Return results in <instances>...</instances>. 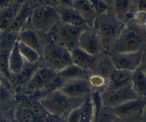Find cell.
<instances>
[{
	"mask_svg": "<svg viewBox=\"0 0 146 122\" xmlns=\"http://www.w3.org/2000/svg\"><path fill=\"white\" fill-rule=\"evenodd\" d=\"M64 83L65 81L60 77L58 73L41 64L36 68L28 83L16 94L17 99H39L45 94L59 90Z\"/></svg>",
	"mask_w": 146,
	"mask_h": 122,
	"instance_id": "obj_1",
	"label": "cell"
},
{
	"mask_svg": "<svg viewBox=\"0 0 146 122\" xmlns=\"http://www.w3.org/2000/svg\"><path fill=\"white\" fill-rule=\"evenodd\" d=\"M13 114L17 122H65L50 114L38 98H18Z\"/></svg>",
	"mask_w": 146,
	"mask_h": 122,
	"instance_id": "obj_2",
	"label": "cell"
},
{
	"mask_svg": "<svg viewBox=\"0 0 146 122\" xmlns=\"http://www.w3.org/2000/svg\"><path fill=\"white\" fill-rule=\"evenodd\" d=\"M43 43L42 64L57 73L72 64L70 52L57 44L47 33H40Z\"/></svg>",
	"mask_w": 146,
	"mask_h": 122,
	"instance_id": "obj_3",
	"label": "cell"
},
{
	"mask_svg": "<svg viewBox=\"0 0 146 122\" xmlns=\"http://www.w3.org/2000/svg\"><path fill=\"white\" fill-rule=\"evenodd\" d=\"M84 99L70 98L58 90L45 94L38 100L50 114L65 119L71 111L82 105Z\"/></svg>",
	"mask_w": 146,
	"mask_h": 122,
	"instance_id": "obj_4",
	"label": "cell"
},
{
	"mask_svg": "<svg viewBox=\"0 0 146 122\" xmlns=\"http://www.w3.org/2000/svg\"><path fill=\"white\" fill-rule=\"evenodd\" d=\"M60 22L56 6L41 4L34 6L28 24L39 33H48Z\"/></svg>",
	"mask_w": 146,
	"mask_h": 122,
	"instance_id": "obj_5",
	"label": "cell"
},
{
	"mask_svg": "<svg viewBox=\"0 0 146 122\" xmlns=\"http://www.w3.org/2000/svg\"><path fill=\"white\" fill-rule=\"evenodd\" d=\"M83 30L84 28L71 26L59 22L47 34L53 42L70 51L78 48V38Z\"/></svg>",
	"mask_w": 146,
	"mask_h": 122,
	"instance_id": "obj_6",
	"label": "cell"
},
{
	"mask_svg": "<svg viewBox=\"0 0 146 122\" xmlns=\"http://www.w3.org/2000/svg\"><path fill=\"white\" fill-rule=\"evenodd\" d=\"M119 21H114L107 16V13L98 16L93 25V29L97 32L101 41L103 49L111 48L120 32V27L118 25Z\"/></svg>",
	"mask_w": 146,
	"mask_h": 122,
	"instance_id": "obj_7",
	"label": "cell"
},
{
	"mask_svg": "<svg viewBox=\"0 0 146 122\" xmlns=\"http://www.w3.org/2000/svg\"><path fill=\"white\" fill-rule=\"evenodd\" d=\"M102 107L105 108H113L128 101L140 99L134 92L131 84L115 89H105L100 93Z\"/></svg>",
	"mask_w": 146,
	"mask_h": 122,
	"instance_id": "obj_8",
	"label": "cell"
},
{
	"mask_svg": "<svg viewBox=\"0 0 146 122\" xmlns=\"http://www.w3.org/2000/svg\"><path fill=\"white\" fill-rule=\"evenodd\" d=\"M143 43L141 34L133 27L126 26L122 29L113 43L114 53H127V52L140 51Z\"/></svg>",
	"mask_w": 146,
	"mask_h": 122,
	"instance_id": "obj_9",
	"label": "cell"
},
{
	"mask_svg": "<svg viewBox=\"0 0 146 122\" xmlns=\"http://www.w3.org/2000/svg\"><path fill=\"white\" fill-rule=\"evenodd\" d=\"M145 106L146 100L137 99L111 108V111L116 117H117L123 122L127 120L132 121L142 115Z\"/></svg>",
	"mask_w": 146,
	"mask_h": 122,
	"instance_id": "obj_10",
	"label": "cell"
},
{
	"mask_svg": "<svg viewBox=\"0 0 146 122\" xmlns=\"http://www.w3.org/2000/svg\"><path fill=\"white\" fill-rule=\"evenodd\" d=\"M111 62L115 69L133 72L139 68L142 62L141 51L114 53L111 56Z\"/></svg>",
	"mask_w": 146,
	"mask_h": 122,
	"instance_id": "obj_11",
	"label": "cell"
},
{
	"mask_svg": "<svg viewBox=\"0 0 146 122\" xmlns=\"http://www.w3.org/2000/svg\"><path fill=\"white\" fill-rule=\"evenodd\" d=\"M78 47L91 56H98L103 50L101 41L93 28H85L82 30Z\"/></svg>",
	"mask_w": 146,
	"mask_h": 122,
	"instance_id": "obj_12",
	"label": "cell"
},
{
	"mask_svg": "<svg viewBox=\"0 0 146 122\" xmlns=\"http://www.w3.org/2000/svg\"><path fill=\"white\" fill-rule=\"evenodd\" d=\"M59 91L70 98H85L91 94L88 79H78L66 81Z\"/></svg>",
	"mask_w": 146,
	"mask_h": 122,
	"instance_id": "obj_13",
	"label": "cell"
},
{
	"mask_svg": "<svg viewBox=\"0 0 146 122\" xmlns=\"http://www.w3.org/2000/svg\"><path fill=\"white\" fill-rule=\"evenodd\" d=\"M17 104L15 89L9 79L4 78L0 81V111H14Z\"/></svg>",
	"mask_w": 146,
	"mask_h": 122,
	"instance_id": "obj_14",
	"label": "cell"
},
{
	"mask_svg": "<svg viewBox=\"0 0 146 122\" xmlns=\"http://www.w3.org/2000/svg\"><path fill=\"white\" fill-rule=\"evenodd\" d=\"M72 63L84 70L92 74L96 72L98 66V56H91L80 49L78 47L70 51Z\"/></svg>",
	"mask_w": 146,
	"mask_h": 122,
	"instance_id": "obj_15",
	"label": "cell"
},
{
	"mask_svg": "<svg viewBox=\"0 0 146 122\" xmlns=\"http://www.w3.org/2000/svg\"><path fill=\"white\" fill-rule=\"evenodd\" d=\"M17 41L35 49L42 57L43 43L40 33L32 29L28 24L18 32Z\"/></svg>",
	"mask_w": 146,
	"mask_h": 122,
	"instance_id": "obj_16",
	"label": "cell"
},
{
	"mask_svg": "<svg viewBox=\"0 0 146 122\" xmlns=\"http://www.w3.org/2000/svg\"><path fill=\"white\" fill-rule=\"evenodd\" d=\"M41 64H42V62H39V63H28V62H25L24 68L21 69L20 72H18L15 75L11 76L10 81H11L12 87L15 89L16 94L28 83V81L31 80L33 74L36 70V68H38Z\"/></svg>",
	"mask_w": 146,
	"mask_h": 122,
	"instance_id": "obj_17",
	"label": "cell"
},
{
	"mask_svg": "<svg viewBox=\"0 0 146 122\" xmlns=\"http://www.w3.org/2000/svg\"><path fill=\"white\" fill-rule=\"evenodd\" d=\"M61 23L78 28H90L81 15L72 7L56 6Z\"/></svg>",
	"mask_w": 146,
	"mask_h": 122,
	"instance_id": "obj_18",
	"label": "cell"
},
{
	"mask_svg": "<svg viewBox=\"0 0 146 122\" xmlns=\"http://www.w3.org/2000/svg\"><path fill=\"white\" fill-rule=\"evenodd\" d=\"M71 7L81 15L90 28H93L97 14L90 0H73Z\"/></svg>",
	"mask_w": 146,
	"mask_h": 122,
	"instance_id": "obj_19",
	"label": "cell"
},
{
	"mask_svg": "<svg viewBox=\"0 0 146 122\" xmlns=\"http://www.w3.org/2000/svg\"><path fill=\"white\" fill-rule=\"evenodd\" d=\"M132 72L113 68L108 77V86L105 89H115L131 84ZM104 89V90H105Z\"/></svg>",
	"mask_w": 146,
	"mask_h": 122,
	"instance_id": "obj_20",
	"label": "cell"
},
{
	"mask_svg": "<svg viewBox=\"0 0 146 122\" xmlns=\"http://www.w3.org/2000/svg\"><path fill=\"white\" fill-rule=\"evenodd\" d=\"M24 3H13L0 10V31L8 30L19 11Z\"/></svg>",
	"mask_w": 146,
	"mask_h": 122,
	"instance_id": "obj_21",
	"label": "cell"
},
{
	"mask_svg": "<svg viewBox=\"0 0 146 122\" xmlns=\"http://www.w3.org/2000/svg\"><path fill=\"white\" fill-rule=\"evenodd\" d=\"M25 64V62L20 54L19 49H18L17 41L8 56V72L10 75V78L11 76L15 75L18 72H20L21 69L24 68Z\"/></svg>",
	"mask_w": 146,
	"mask_h": 122,
	"instance_id": "obj_22",
	"label": "cell"
},
{
	"mask_svg": "<svg viewBox=\"0 0 146 122\" xmlns=\"http://www.w3.org/2000/svg\"><path fill=\"white\" fill-rule=\"evenodd\" d=\"M131 85L140 99L146 100V73L142 68L132 72Z\"/></svg>",
	"mask_w": 146,
	"mask_h": 122,
	"instance_id": "obj_23",
	"label": "cell"
},
{
	"mask_svg": "<svg viewBox=\"0 0 146 122\" xmlns=\"http://www.w3.org/2000/svg\"><path fill=\"white\" fill-rule=\"evenodd\" d=\"M58 75L66 82L69 81L78 80V79H88L90 73L84 70L81 68L72 63L71 65L66 67L63 70L58 72Z\"/></svg>",
	"mask_w": 146,
	"mask_h": 122,
	"instance_id": "obj_24",
	"label": "cell"
},
{
	"mask_svg": "<svg viewBox=\"0 0 146 122\" xmlns=\"http://www.w3.org/2000/svg\"><path fill=\"white\" fill-rule=\"evenodd\" d=\"M96 113V106L91 94L85 97L80 106V122H94Z\"/></svg>",
	"mask_w": 146,
	"mask_h": 122,
	"instance_id": "obj_25",
	"label": "cell"
},
{
	"mask_svg": "<svg viewBox=\"0 0 146 122\" xmlns=\"http://www.w3.org/2000/svg\"><path fill=\"white\" fill-rule=\"evenodd\" d=\"M17 46H18V49H19L20 54L25 62L39 63L42 62L41 56L35 49H31V47H29L20 42H18V41H17Z\"/></svg>",
	"mask_w": 146,
	"mask_h": 122,
	"instance_id": "obj_26",
	"label": "cell"
},
{
	"mask_svg": "<svg viewBox=\"0 0 146 122\" xmlns=\"http://www.w3.org/2000/svg\"><path fill=\"white\" fill-rule=\"evenodd\" d=\"M88 81L90 86L91 92L94 91L103 92L107 88L109 82L108 78L97 73L90 74L88 77Z\"/></svg>",
	"mask_w": 146,
	"mask_h": 122,
	"instance_id": "obj_27",
	"label": "cell"
},
{
	"mask_svg": "<svg viewBox=\"0 0 146 122\" xmlns=\"http://www.w3.org/2000/svg\"><path fill=\"white\" fill-rule=\"evenodd\" d=\"M131 7L130 0H115L113 4V9L115 16L119 22L124 21L125 17H127Z\"/></svg>",
	"mask_w": 146,
	"mask_h": 122,
	"instance_id": "obj_28",
	"label": "cell"
},
{
	"mask_svg": "<svg viewBox=\"0 0 146 122\" xmlns=\"http://www.w3.org/2000/svg\"><path fill=\"white\" fill-rule=\"evenodd\" d=\"M90 1L94 8V10L97 14V17L108 12L110 7L106 4H104L102 0H90Z\"/></svg>",
	"mask_w": 146,
	"mask_h": 122,
	"instance_id": "obj_29",
	"label": "cell"
},
{
	"mask_svg": "<svg viewBox=\"0 0 146 122\" xmlns=\"http://www.w3.org/2000/svg\"><path fill=\"white\" fill-rule=\"evenodd\" d=\"M133 20L135 24L138 25L139 27H144L146 24V12L137 10L133 16Z\"/></svg>",
	"mask_w": 146,
	"mask_h": 122,
	"instance_id": "obj_30",
	"label": "cell"
},
{
	"mask_svg": "<svg viewBox=\"0 0 146 122\" xmlns=\"http://www.w3.org/2000/svg\"><path fill=\"white\" fill-rule=\"evenodd\" d=\"M13 112L14 111H0V122H17Z\"/></svg>",
	"mask_w": 146,
	"mask_h": 122,
	"instance_id": "obj_31",
	"label": "cell"
},
{
	"mask_svg": "<svg viewBox=\"0 0 146 122\" xmlns=\"http://www.w3.org/2000/svg\"><path fill=\"white\" fill-rule=\"evenodd\" d=\"M80 107L70 113L65 119V122H80Z\"/></svg>",
	"mask_w": 146,
	"mask_h": 122,
	"instance_id": "obj_32",
	"label": "cell"
},
{
	"mask_svg": "<svg viewBox=\"0 0 146 122\" xmlns=\"http://www.w3.org/2000/svg\"><path fill=\"white\" fill-rule=\"evenodd\" d=\"M55 6H64V7H71L73 0H52Z\"/></svg>",
	"mask_w": 146,
	"mask_h": 122,
	"instance_id": "obj_33",
	"label": "cell"
},
{
	"mask_svg": "<svg viewBox=\"0 0 146 122\" xmlns=\"http://www.w3.org/2000/svg\"><path fill=\"white\" fill-rule=\"evenodd\" d=\"M137 10L146 12V0H137Z\"/></svg>",
	"mask_w": 146,
	"mask_h": 122,
	"instance_id": "obj_34",
	"label": "cell"
},
{
	"mask_svg": "<svg viewBox=\"0 0 146 122\" xmlns=\"http://www.w3.org/2000/svg\"><path fill=\"white\" fill-rule=\"evenodd\" d=\"M13 3H15L13 0H0V10L8 7Z\"/></svg>",
	"mask_w": 146,
	"mask_h": 122,
	"instance_id": "obj_35",
	"label": "cell"
},
{
	"mask_svg": "<svg viewBox=\"0 0 146 122\" xmlns=\"http://www.w3.org/2000/svg\"><path fill=\"white\" fill-rule=\"evenodd\" d=\"M102 1L104 4H106L109 7H111V6H113V4H114L115 0H102Z\"/></svg>",
	"mask_w": 146,
	"mask_h": 122,
	"instance_id": "obj_36",
	"label": "cell"
},
{
	"mask_svg": "<svg viewBox=\"0 0 146 122\" xmlns=\"http://www.w3.org/2000/svg\"><path fill=\"white\" fill-rule=\"evenodd\" d=\"M112 122H123V120H121L120 119H118L117 117H114V119H113V120H112Z\"/></svg>",
	"mask_w": 146,
	"mask_h": 122,
	"instance_id": "obj_37",
	"label": "cell"
},
{
	"mask_svg": "<svg viewBox=\"0 0 146 122\" xmlns=\"http://www.w3.org/2000/svg\"><path fill=\"white\" fill-rule=\"evenodd\" d=\"M4 78H6V77H5V75H4L1 73V72H0V81H1L4 79Z\"/></svg>",
	"mask_w": 146,
	"mask_h": 122,
	"instance_id": "obj_38",
	"label": "cell"
},
{
	"mask_svg": "<svg viewBox=\"0 0 146 122\" xmlns=\"http://www.w3.org/2000/svg\"><path fill=\"white\" fill-rule=\"evenodd\" d=\"M144 28L146 29V24H145V25H144Z\"/></svg>",
	"mask_w": 146,
	"mask_h": 122,
	"instance_id": "obj_39",
	"label": "cell"
},
{
	"mask_svg": "<svg viewBox=\"0 0 146 122\" xmlns=\"http://www.w3.org/2000/svg\"><path fill=\"white\" fill-rule=\"evenodd\" d=\"M0 32H1V31H0Z\"/></svg>",
	"mask_w": 146,
	"mask_h": 122,
	"instance_id": "obj_40",
	"label": "cell"
}]
</instances>
